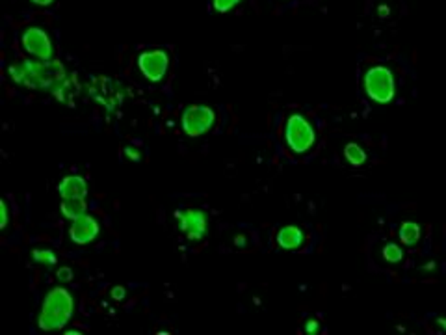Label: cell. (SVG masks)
<instances>
[{"instance_id":"6da1fadb","label":"cell","mask_w":446,"mask_h":335,"mask_svg":"<svg viewBox=\"0 0 446 335\" xmlns=\"http://www.w3.org/2000/svg\"><path fill=\"white\" fill-rule=\"evenodd\" d=\"M11 80L30 90H53L67 77L64 64L58 60H22L8 67Z\"/></svg>"},{"instance_id":"7a4b0ae2","label":"cell","mask_w":446,"mask_h":335,"mask_svg":"<svg viewBox=\"0 0 446 335\" xmlns=\"http://www.w3.org/2000/svg\"><path fill=\"white\" fill-rule=\"evenodd\" d=\"M74 313L73 294L65 287H54L43 300L41 313L37 319L39 328L45 331H54L65 328Z\"/></svg>"},{"instance_id":"3957f363","label":"cell","mask_w":446,"mask_h":335,"mask_svg":"<svg viewBox=\"0 0 446 335\" xmlns=\"http://www.w3.org/2000/svg\"><path fill=\"white\" fill-rule=\"evenodd\" d=\"M86 90L97 105H101L108 112L117 110L127 97V90L123 82L112 79V77H93L90 84L86 86Z\"/></svg>"},{"instance_id":"277c9868","label":"cell","mask_w":446,"mask_h":335,"mask_svg":"<svg viewBox=\"0 0 446 335\" xmlns=\"http://www.w3.org/2000/svg\"><path fill=\"white\" fill-rule=\"evenodd\" d=\"M365 90L372 101L381 103V105L393 101L394 93H396L393 71L383 65H376L368 70L365 74Z\"/></svg>"},{"instance_id":"5b68a950","label":"cell","mask_w":446,"mask_h":335,"mask_svg":"<svg viewBox=\"0 0 446 335\" xmlns=\"http://www.w3.org/2000/svg\"><path fill=\"white\" fill-rule=\"evenodd\" d=\"M285 136H287L288 147L292 149L294 153H305L313 147L314 140H316L313 125L302 114H292L288 117Z\"/></svg>"},{"instance_id":"8992f818","label":"cell","mask_w":446,"mask_h":335,"mask_svg":"<svg viewBox=\"0 0 446 335\" xmlns=\"http://www.w3.org/2000/svg\"><path fill=\"white\" fill-rule=\"evenodd\" d=\"M216 123V112L203 105H191L182 112V131L191 138L208 133Z\"/></svg>"},{"instance_id":"52a82bcc","label":"cell","mask_w":446,"mask_h":335,"mask_svg":"<svg viewBox=\"0 0 446 335\" xmlns=\"http://www.w3.org/2000/svg\"><path fill=\"white\" fill-rule=\"evenodd\" d=\"M138 67L145 79L151 82H160L170 70V56L162 48H151L140 54Z\"/></svg>"},{"instance_id":"ba28073f","label":"cell","mask_w":446,"mask_h":335,"mask_svg":"<svg viewBox=\"0 0 446 335\" xmlns=\"http://www.w3.org/2000/svg\"><path fill=\"white\" fill-rule=\"evenodd\" d=\"M22 48H25V53L34 56L37 60H53L54 56V47H53V41H50V37L45 30L37 27H30L28 30H25L22 34Z\"/></svg>"},{"instance_id":"9c48e42d","label":"cell","mask_w":446,"mask_h":335,"mask_svg":"<svg viewBox=\"0 0 446 335\" xmlns=\"http://www.w3.org/2000/svg\"><path fill=\"white\" fill-rule=\"evenodd\" d=\"M175 218L188 240H201L207 233V214L201 209H182L177 211Z\"/></svg>"},{"instance_id":"30bf717a","label":"cell","mask_w":446,"mask_h":335,"mask_svg":"<svg viewBox=\"0 0 446 335\" xmlns=\"http://www.w3.org/2000/svg\"><path fill=\"white\" fill-rule=\"evenodd\" d=\"M99 231H101L99 222H97L91 214L86 213L71 222L69 239L73 240L74 244H80V246L90 244V242H93V240L97 239Z\"/></svg>"},{"instance_id":"8fae6325","label":"cell","mask_w":446,"mask_h":335,"mask_svg":"<svg viewBox=\"0 0 446 335\" xmlns=\"http://www.w3.org/2000/svg\"><path fill=\"white\" fill-rule=\"evenodd\" d=\"M276 240L279 248H283V250L287 251H292L297 250V248H302L303 242H305V235H303L302 229L296 228V225H285V228H281L277 231Z\"/></svg>"},{"instance_id":"7c38bea8","label":"cell","mask_w":446,"mask_h":335,"mask_svg":"<svg viewBox=\"0 0 446 335\" xmlns=\"http://www.w3.org/2000/svg\"><path fill=\"white\" fill-rule=\"evenodd\" d=\"M58 194L62 199L65 197H86L88 196V183L84 177L67 176L58 185Z\"/></svg>"},{"instance_id":"4fadbf2b","label":"cell","mask_w":446,"mask_h":335,"mask_svg":"<svg viewBox=\"0 0 446 335\" xmlns=\"http://www.w3.org/2000/svg\"><path fill=\"white\" fill-rule=\"evenodd\" d=\"M80 90H82V86H80V82L76 80V77H74V74H67V77L54 88L53 96L56 97L60 103L71 105V101H74V97L79 96Z\"/></svg>"},{"instance_id":"5bb4252c","label":"cell","mask_w":446,"mask_h":335,"mask_svg":"<svg viewBox=\"0 0 446 335\" xmlns=\"http://www.w3.org/2000/svg\"><path fill=\"white\" fill-rule=\"evenodd\" d=\"M60 207H62V214L69 220H76L88 211L86 197H65Z\"/></svg>"},{"instance_id":"9a60e30c","label":"cell","mask_w":446,"mask_h":335,"mask_svg":"<svg viewBox=\"0 0 446 335\" xmlns=\"http://www.w3.org/2000/svg\"><path fill=\"white\" fill-rule=\"evenodd\" d=\"M400 239H402V242L407 246L417 244L420 239V225L419 223H414V222L402 223V228H400Z\"/></svg>"},{"instance_id":"2e32d148","label":"cell","mask_w":446,"mask_h":335,"mask_svg":"<svg viewBox=\"0 0 446 335\" xmlns=\"http://www.w3.org/2000/svg\"><path fill=\"white\" fill-rule=\"evenodd\" d=\"M344 157L346 160L350 162L351 166H363L365 164V160H367V153H365V149L361 145L357 144H348L344 147Z\"/></svg>"},{"instance_id":"e0dca14e","label":"cell","mask_w":446,"mask_h":335,"mask_svg":"<svg viewBox=\"0 0 446 335\" xmlns=\"http://www.w3.org/2000/svg\"><path fill=\"white\" fill-rule=\"evenodd\" d=\"M32 257L37 265L47 266V268H50V266H54L58 263V257H56V254H54L50 248H37V250H34Z\"/></svg>"},{"instance_id":"ac0fdd59","label":"cell","mask_w":446,"mask_h":335,"mask_svg":"<svg viewBox=\"0 0 446 335\" xmlns=\"http://www.w3.org/2000/svg\"><path fill=\"white\" fill-rule=\"evenodd\" d=\"M383 257H385L388 263H400L402 257H404V251H402V248H400L398 244L388 242V244L383 248Z\"/></svg>"},{"instance_id":"d6986e66","label":"cell","mask_w":446,"mask_h":335,"mask_svg":"<svg viewBox=\"0 0 446 335\" xmlns=\"http://www.w3.org/2000/svg\"><path fill=\"white\" fill-rule=\"evenodd\" d=\"M240 0H212L214 10L219 11V13H227L229 10H233L234 6L238 4Z\"/></svg>"},{"instance_id":"ffe728a7","label":"cell","mask_w":446,"mask_h":335,"mask_svg":"<svg viewBox=\"0 0 446 335\" xmlns=\"http://www.w3.org/2000/svg\"><path fill=\"white\" fill-rule=\"evenodd\" d=\"M56 277H58L60 282L64 283H69L73 280V270H71L69 266H62L58 272H56Z\"/></svg>"},{"instance_id":"44dd1931","label":"cell","mask_w":446,"mask_h":335,"mask_svg":"<svg viewBox=\"0 0 446 335\" xmlns=\"http://www.w3.org/2000/svg\"><path fill=\"white\" fill-rule=\"evenodd\" d=\"M10 222V214H8V203L0 202V229H6Z\"/></svg>"},{"instance_id":"7402d4cb","label":"cell","mask_w":446,"mask_h":335,"mask_svg":"<svg viewBox=\"0 0 446 335\" xmlns=\"http://www.w3.org/2000/svg\"><path fill=\"white\" fill-rule=\"evenodd\" d=\"M125 155H127V159L133 160V162H140V160H142V153H140L136 147H133V145L125 147Z\"/></svg>"},{"instance_id":"603a6c76","label":"cell","mask_w":446,"mask_h":335,"mask_svg":"<svg viewBox=\"0 0 446 335\" xmlns=\"http://www.w3.org/2000/svg\"><path fill=\"white\" fill-rule=\"evenodd\" d=\"M320 330V326H318V320H307V324H305V331L307 334H316V331Z\"/></svg>"},{"instance_id":"cb8c5ba5","label":"cell","mask_w":446,"mask_h":335,"mask_svg":"<svg viewBox=\"0 0 446 335\" xmlns=\"http://www.w3.org/2000/svg\"><path fill=\"white\" fill-rule=\"evenodd\" d=\"M125 289L123 287H114L112 289V298H114V300H123V298H125Z\"/></svg>"},{"instance_id":"d4e9b609","label":"cell","mask_w":446,"mask_h":335,"mask_svg":"<svg viewBox=\"0 0 446 335\" xmlns=\"http://www.w3.org/2000/svg\"><path fill=\"white\" fill-rule=\"evenodd\" d=\"M32 2L37 6H48V4H53L54 0H32Z\"/></svg>"},{"instance_id":"484cf974","label":"cell","mask_w":446,"mask_h":335,"mask_svg":"<svg viewBox=\"0 0 446 335\" xmlns=\"http://www.w3.org/2000/svg\"><path fill=\"white\" fill-rule=\"evenodd\" d=\"M234 244H236V246H242V248H244V246H245V239H244V237H242V235H240V237H236V239H234Z\"/></svg>"},{"instance_id":"4316f807","label":"cell","mask_w":446,"mask_h":335,"mask_svg":"<svg viewBox=\"0 0 446 335\" xmlns=\"http://www.w3.org/2000/svg\"><path fill=\"white\" fill-rule=\"evenodd\" d=\"M437 324L441 326L442 330H446V319H439V320H437Z\"/></svg>"},{"instance_id":"83f0119b","label":"cell","mask_w":446,"mask_h":335,"mask_svg":"<svg viewBox=\"0 0 446 335\" xmlns=\"http://www.w3.org/2000/svg\"><path fill=\"white\" fill-rule=\"evenodd\" d=\"M67 334H69V335H80V334H82V331H79V330H69V331H67Z\"/></svg>"}]
</instances>
